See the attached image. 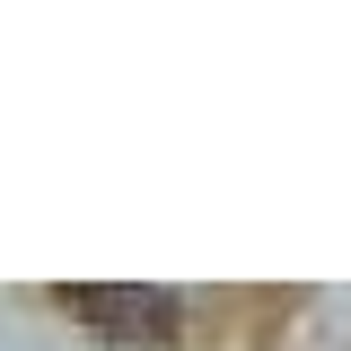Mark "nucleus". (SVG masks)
Here are the masks:
<instances>
[{"label":"nucleus","mask_w":351,"mask_h":351,"mask_svg":"<svg viewBox=\"0 0 351 351\" xmlns=\"http://www.w3.org/2000/svg\"><path fill=\"white\" fill-rule=\"evenodd\" d=\"M62 307L114 334V343H176L184 334V299L176 290H132V281H62Z\"/></svg>","instance_id":"1"}]
</instances>
